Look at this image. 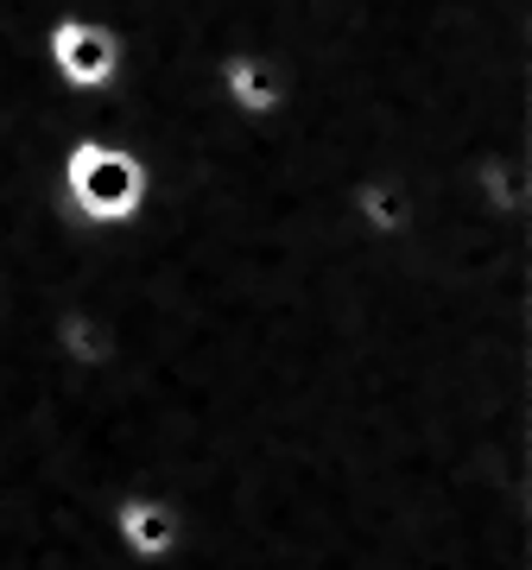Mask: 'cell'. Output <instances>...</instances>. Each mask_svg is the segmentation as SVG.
I'll use <instances>...</instances> for the list:
<instances>
[{"instance_id":"6da1fadb","label":"cell","mask_w":532,"mask_h":570,"mask_svg":"<svg viewBox=\"0 0 532 570\" xmlns=\"http://www.w3.org/2000/svg\"><path fill=\"white\" fill-rule=\"evenodd\" d=\"M51 197L77 235H127L159 197V165L115 134H77L51 165Z\"/></svg>"},{"instance_id":"7a4b0ae2","label":"cell","mask_w":532,"mask_h":570,"mask_svg":"<svg viewBox=\"0 0 532 570\" xmlns=\"http://www.w3.org/2000/svg\"><path fill=\"white\" fill-rule=\"evenodd\" d=\"M39 58H45V77L70 89V96H115V89L134 82L127 32L102 13H58L39 32Z\"/></svg>"},{"instance_id":"3957f363","label":"cell","mask_w":532,"mask_h":570,"mask_svg":"<svg viewBox=\"0 0 532 570\" xmlns=\"http://www.w3.org/2000/svg\"><path fill=\"white\" fill-rule=\"evenodd\" d=\"M102 532L115 539V551H127L134 570H171L190 546V520L178 494L165 489H121L102 513Z\"/></svg>"},{"instance_id":"277c9868","label":"cell","mask_w":532,"mask_h":570,"mask_svg":"<svg viewBox=\"0 0 532 570\" xmlns=\"http://www.w3.org/2000/svg\"><path fill=\"white\" fill-rule=\"evenodd\" d=\"M209 96H216V108H223L228 121L273 127L292 108V70L273 51H260V45H235L209 70Z\"/></svg>"}]
</instances>
